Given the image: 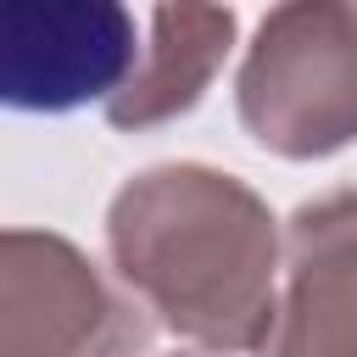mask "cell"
I'll list each match as a JSON object with an SVG mask.
<instances>
[{
    "instance_id": "2",
    "label": "cell",
    "mask_w": 357,
    "mask_h": 357,
    "mask_svg": "<svg viewBox=\"0 0 357 357\" xmlns=\"http://www.w3.org/2000/svg\"><path fill=\"white\" fill-rule=\"evenodd\" d=\"M234 106L245 134L284 162L346 151L357 139V6H273L245 45Z\"/></svg>"
},
{
    "instance_id": "3",
    "label": "cell",
    "mask_w": 357,
    "mask_h": 357,
    "mask_svg": "<svg viewBox=\"0 0 357 357\" xmlns=\"http://www.w3.org/2000/svg\"><path fill=\"white\" fill-rule=\"evenodd\" d=\"M145 324L50 229L0 234V357H134Z\"/></svg>"
},
{
    "instance_id": "5",
    "label": "cell",
    "mask_w": 357,
    "mask_h": 357,
    "mask_svg": "<svg viewBox=\"0 0 357 357\" xmlns=\"http://www.w3.org/2000/svg\"><path fill=\"white\" fill-rule=\"evenodd\" d=\"M262 357H357V190H329L290 212Z\"/></svg>"
},
{
    "instance_id": "7",
    "label": "cell",
    "mask_w": 357,
    "mask_h": 357,
    "mask_svg": "<svg viewBox=\"0 0 357 357\" xmlns=\"http://www.w3.org/2000/svg\"><path fill=\"white\" fill-rule=\"evenodd\" d=\"M167 357H212V351H167Z\"/></svg>"
},
{
    "instance_id": "4",
    "label": "cell",
    "mask_w": 357,
    "mask_h": 357,
    "mask_svg": "<svg viewBox=\"0 0 357 357\" xmlns=\"http://www.w3.org/2000/svg\"><path fill=\"white\" fill-rule=\"evenodd\" d=\"M134 67V17L117 0L0 6V100L17 112H73L84 100H112Z\"/></svg>"
},
{
    "instance_id": "1",
    "label": "cell",
    "mask_w": 357,
    "mask_h": 357,
    "mask_svg": "<svg viewBox=\"0 0 357 357\" xmlns=\"http://www.w3.org/2000/svg\"><path fill=\"white\" fill-rule=\"evenodd\" d=\"M106 257L162 329L212 357L262 351L279 312L284 234L268 201L223 167L162 162L106 206Z\"/></svg>"
},
{
    "instance_id": "6",
    "label": "cell",
    "mask_w": 357,
    "mask_h": 357,
    "mask_svg": "<svg viewBox=\"0 0 357 357\" xmlns=\"http://www.w3.org/2000/svg\"><path fill=\"white\" fill-rule=\"evenodd\" d=\"M234 11L229 6H156L151 11V45L123 84V95L106 100L112 128H156L167 117H184L206 84L218 78L229 45H234Z\"/></svg>"
}]
</instances>
